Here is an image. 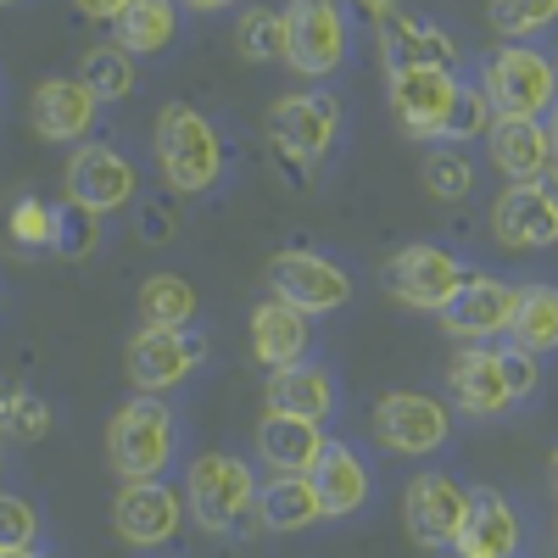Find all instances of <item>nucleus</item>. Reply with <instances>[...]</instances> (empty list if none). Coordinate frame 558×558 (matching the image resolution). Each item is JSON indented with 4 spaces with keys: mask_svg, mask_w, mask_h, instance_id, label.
<instances>
[{
    "mask_svg": "<svg viewBox=\"0 0 558 558\" xmlns=\"http://www.w3.org/2000/svg\"><path fill=\"white\" fill-rule=\"evenodd\" d=\"M151 151H157L162 184L179 191V196H207L213 184L223 179V140H218V129L196 107H184V101H168L157 112Z\"/></svg>",
    "mask_w": 558,
    "mask_h": 558,
    "instance_id": "nucleus-1",
    "label": "nucleus"
},
{
    "mask_svg": "<svg viewBox=\"0 0 558 558\" xmlns=\"http://www.w3.org/2000/svg\"><path fill=\"white\" fill-rule=\"evenodd\" d=\"M257 470L235 452H202L184 475V514L202 531L223 536V531H263L257 514Z\"/></svg>",
    "mask_w": 558,
    "mask_h": 558,
    "instance_id": "nucleus-2",
    "label": "nucleus"
},
{
    "mask_svg": "<svg viewBox=\"0 0 558 558\" xmlns=\"http://www.w3.org/2000/svg\"><path fill=\"white\" fill-rule=\"evenodd\" d=\"M173 447H179V425L162 397H129L107 418V463L118 470V481H162Z\"/></svg>",
    "mask_w": 558,
    "mask_h": 558,
    "instance_id": "nucleus-3",
    "label": "nucleus"
},
{
    "mask_svg": "<svg viewBox=\"0 0 558 558\" xmlns=\"http://www.w3.org/2000/svg\"><path fill=\"white\" fill-rule=\"evenodd\" d=\"M268 140L291 168H318L341 140V101L330 89H291L268 107Z\"/></svg>",
    "mask_w": 558,
    "mask_h": 558,
    "instance_id": "nucleus-4",
    "label": "nucleus"
},
{
    "mask_svg": "<svg viewBox=\"0 0 558 558\" xmlns=\"http://www.w3.org/2000/svg\"><path fill=\"white\" fill-rule=\"evenodd\" d=\"M481 89L497 118H542L558 101V62L542 57L536 45H502L486 57Z\"/></svg>",
    "mask_w": 558,
    "mask_h": 558,
    "instance_id": "nucleus-5",
    "label": "nucleus"
},
{
    "mask_svg": "<svg viewBox=\"0 0 558 558\" xmlns=\"http://www.w3.org/2000/svg\"><path fill=\"white\" fill-rule=\"evenodd\" d=\"M268 296L286 302V307H296V313H307V318H318V313L347 307L352 274H347L336 257H324V252L291 246V252H274V257H268Z\"/></svg>",
    "mask_w": 558,
    "mask_h": 558,
    "instance_id": "nucleus-6",
    "label": "nucleus"
},
{
    "mask_svg": "<svg viewBox=\"0 0 558 558\" xmlns=\"http://www.w3.org/2000/svg\"><path fill=\"white\" fill-rule=\"evenodd\" d=\"M286 62L302 78H330L347 62V7L341 0H291L286 12Z\"/></svg>",
    "mask_w": 558,
    "mask_h": 558,
    "instance_id": "nucleus-7",
    "label": "nucleus"
},
{
    "mask_svg": "<svg viewBox=\"0 0 558 558\" xmlns=\"http://www.w3.org/2000/svg\"><path fill=\"white\" fill-rule=\"evenodd\" d=\"M207 336L196 330H140L134 341H129V386L140 391V397H162V391H173V386H184L196 375V368L207 363Z\"/></svg>",
    "mask_w": 558,
    "mask_h": 558,
    "instance_id": "nucleus-8",
    "label": "nucleus"
},
{
    "mask_svg": "<svg viewBox=\"0 0 558 558\" xmlns=\"http://www.w3.org/2000/svg\"><path fill=\"white\" fill-rule=\"evenodd\" d=\"M62 191H68V207H78L89 218H107V213H118L140 196V173L118 146H96V140H89V146H78L68 157Z\"/></svg>",
    "mask_w": 558,
    "mask_h": 558,
    "instance_id": "nucleus-9",
    "label": "nucleus"
},
{
    "mask_svg": "<svg viewBox=\"0 0 558 558\" xmlns=\"http://www.w3.org/2000/svg\"><path fill=\"white\" fill-rule=\"evenodd\" d=\"M368 425H375L386 452H402V458H430L452 436L447 408L436 397H425V391H386L375 402V413H368Z\"/></svg>",
    "mask_w": 558,
    "mask_h": 558,
    "instance_id": "nucleus-10",
    "label": "nucleus"
},
{
    "mask_svg": "<svg viewBox=\"0 0 558 558\" xmlns=\"http://www.w3.org/2000/svg\"><path fill=\"white\" fill-rule=\"evenodd\" d=\"M463 514H470V486H458L447 470H418V475L408 481L402 520H408V531H413L418 547H430V553L458 547Z\"/></svg>",
    "mask_w": 558,
    "mask_h": 558,
    "instance_id": "nucleus-11",
    "label": "nucleus"
},
{
    "mask_svg": "<svg viewBox=\"0 0 558 558\" xmlns=\"http://www.w3.org/2000/svg\"><path fill=\"white\" fill-rule=\"evenodd\" d=\"M463 268L447 246H436V241H418V246H402L391 263H386V291L397 296V302H408V307H418V313H441L447 302H452V291L463 286Z\"/></svg>",
    "mask_w": 558,
    "mask_h": 558,
    "instance_id": "nucleus-12",
    "label": "nucleus"
},
{
    "mask_svg": "<svg viewBox=\"0 0 558 558\" xmlns=\"http://www.w3.org/2000/svg\"><path fill=\"white\" fill-rule=\"evenodd\" d=\"M514 296L520 286L492 274H463V286L452 291V302L441 307V330L463 347H492V336H508V318H514Z\"/></svg>",
    "mask_w": 558,
    "mask_h": 558,
    "instance_id": "nucleus-13",
    "label": "nucleus"
},
{
    "mask_svg": "<svg viewBox=\"0 0 558 558\" xmlns=\"http://www.w3.org/2000/svg\"><path fill=\"white\" fill-rule=\"evenodd\" d=\"M458 73L447 68H397L391 73V112L413 140H447V118L458 107Z\"/></svg>",
    "mask_w": 558,
    "mask_h": 558,
    "instance_id": "nucleus-14",
    "label": "nucleus"
},
{
    "mask_svg": "<svg viewBox=\"0 0 558 558\" xmlns=\"http://www.w3.org/2000/svg\"><path fill=\"white\" fill-rule=\"evenodd\" d=\"M184 525V502L162 481H123L112 497V531L129 547H168Z\"/></svg>",
    "mask_w": 558,
    "mask_h": 558,
    "instance_id": "nucleus-15",
    "label": "nucleus"
},
{
    "mask_svg": "<svg viewBox=\"0 0 558 558\" xmlns=\"http://www.w3.org/2000/svg\"><path fill=\"white\" fill-rule=\"evenodd\" d=\"M492 235L502 252H542L558 246V213L542 196V184H508L492 202Z\"/></svg>",
    "mask_w": 558,
    "mask_h": 558,
    "instance_id": "nucleus-16",
    "label": "nucleus"
},
{
    "mask_svg": "<svg viewBox=\"0 0 558 558\" xmlns=\"http://www.w3.org/2000/svg\"><path fill=\"white\" fill-rule=\"evenodd\" d=\"M520 542H525L520 508L492 486L470 492V514H463V531H458L452 553L458 558H520Z\"/></svg>",
    "mask_w": 558,
    "mask_h": 558,
    "instance_id": "nucleus-17",
    "label": "nucleus"
},
{
    "mask_svg": "<svg viewBox=\"0 0 558 558\" xmlns=\"http://www.w3.org/2000/svg\"><path fill=\"white\" fill-rule=\"evenodd\" d=\"M486 140H492V162L508 184H542L558 168V151L542 118H497Z\"/></svg>",
    "mask_w": 558,
    "mask_h": 558,
    "instance_id": "nucleus-18",
    "label": "nucleus"
},
{
    "mask_svg": "<svg viewBox=\"0 0 558 558\" xmlns=\"http://www.w3.org/2000/svg\"><path fill=\"white\" fill-rule=\"evenodd\" d=\"M307 347H313V318L307 313L274 302V296L252 307V357L268 368V375L307 363Z\"/></svg>",
    "mask_w": 558,
    "mask_h": 558,
    "instance_id": "nucleus-19",
    "label": "nucleus"
},
{
    "mask_svg": "<svg viewBox=\"0 0 558 558\" xmlns=\"http://www.w3.org/2000/svg\"><path fill=\"white\" fill-rule=\"evenodd\" d=\"M96 118H101V101L89 96L78 78H45L34 89V129L45 140H57V146H78V140H89Z\"/></svg>",
    "mask_w": 558,
    "mask_h": 558,
    "instance_id": "nucleus-20",
    "label": "nucleus"
},
{
    "mask_svg": "<svg viewBox=\"0 0 558 558\" xmlns=\"http://www.w3.org/2000/svg\"><path fill=\"white\" fill-rule=\"evenodd\" d=\"M447 386H452L458 408L475 413V418H497V413L514 408V391H508V380H502L497 347H463L447 368Z\"/></svg>",
    "mask_w": 558,
    "mask_h": 558,
    "instance_id": "nucleus-21",
    "label": "nucleus"
},
{
    "mask_svg": "<svg viewBox=\"0 0 558 558\" xmlns=\"http://www.w3.org/2000/svg\"><path fill=\"white\" fill-rule=\"evenodd\" d=\"M324 425L313 418H291V413H263L257 425V458L274 475H313V463L324 458Z\"/></svg>",
    "mask_w": 558,
    "mask_h": 558,
    "instance_id": "nucleus-22",
    "label": "nucleus"
},
{
    "mask_svg": "<svg viewBox=\"0 0 558 558\" xmlns=\"http://www.w3.org/2000/svg\"><path fill=\"white\" fill-rule=\"evenodd\" d=\"M380 51H386V68L391 73L397 68H447L452 73V62H458V45H452V34L441 23L402 17V12H391L380 23Z\"/></svg>",
    "mask_w": 558,
    "mask_h": 558,
    "instance_id": "nucleus-23",
    "label": "nucleus"
},
{
    "mask_svg": "<svg viewBox=\"0 0 558 558\" xmlns=\"http://www.w3.org/2000/svg\"><path fill=\"white\" fill-rule=\"evenodd\" d=\"M307 481H313V492H318V502H324V520L357 514V508L368 502V492H375V481H368V463H363L352 447H341V441L324 447V458L313 463Z\"/></svg>",
    "mask_w": 558,
    "mask_h": 558,
    "instance_id": "nucleus-24",
    "label": "nucleus"
},
{
    "mask_svg": "<svg viewBox=\"0 0 558 558\" xmlns=\"http://www.w3.org/2000/svg\"><path fill=\"white\" fill-rule=\"evenodd\" d=\"M268 413H291V418H324L336 413V375L324 363H296V368H279L268 375Z\"/></svg>",
    "mask_w": 558,
    "mask_h": 558,
    "instance_id": "nucleus-25",
    "label": "nucleus"
},
{
    "mask_svg": "<svg viewBox=\"0 0 558 558\" xmlns=\"http://www.w3.org/2000/svg\"><path fill=\"white\" fill-rule=\"evenodd\" d=\"M252 514H257L263 531L291 536V531H307L313 520H324V502H318V492H313L307 475H274L268 486H257Z\"/></svg>",
    "mask_w": 558,
    "mask_h": 558,
    "instance_id": "nucleus-26",
    "label": "nucleus"
},
{
    "mask_svg": "<svg viewBox=\"0 0 558 558\" xmlns=\"http://www.w3.org/2000/svg\"><path fill=\"white\" fill-rule=\"evenodd\" d=\"M179 39V7L173 0H129L112 23V45L140 62V57H162L168 45Z\"/></svg>",
    "mask_w": 558,
    "mask_h": 558,
    "instance_id": "nucleus-27",
    "label": "nucleus"
},
{
    "mask_svg": "<svg viewBox=\"0 0 558 558\" xmlns=\"http://www.w3.org/2000/svg\"><path fill=\"white\" fill-rule=\"evenodd\" d=\"M134 307H140V330H191L196 324V286L179 274H151L146 286L134 291Z\"/></svg>",
    "mask_w": 558,
    "mask_h": 558,
    "instance_id": "nucleus-28",
    "label": "nucleus"
},
{
    "mask_svg": "<svg viewBox=\"0 0 558 558\" xmlns=\"http://www.w3.org/2000/svg\"><path fill=\"white\" fill-rule=\"evenodd\" d=\"M57 425L51 402L23 380H0V447H34Z\"/></svg>",
    "mask_w": 558,
    "mask_h": 558,
    "instance_id": "nucleus-29",
    "label": "nucleus"
},
{
    "mask_svg": "<svg viewBox=\"0 0 558 558\" xmlns=\"http://www.w3.org/2000/svg\"><path fill=\"white\" fill-rule=\"evenodd\" d=\"M508 341L536 357L558 352V286H520L514 318H508Z\"/></svg>",
    "mask_w": 558,
    "mask_h": 558,
    "instance_id": "nucleus-30",
    "label": "nucleus"
},
{
    "mask_svg": "<svg viewBox=\"0 0 558 558\" xmlns=\"http://www.w3.org/2000/svg\"><path fill=\"white\" fill-rule=\"evenodd\" d=\"M78 84H84L96 101H129L134 84H140V68H134V57L123 51V45L107 39V45H89V51H84Z\"/></svg>",
    "mask_w": 558,
    "mask_h": 558,
    "instance_id": "nucleus-31",
    "label": "nucleus"
},
{
    "mask_svg": "<svg viewBox=\"0 0 558 558\" xmlns=\"http://www.w3.org/2000/svg\"><path fill=\"white\" fill-rule=\"evenodd\" d=\"M235 51L257 68L268 62H286V17L274 7H246L241 23H235Z\"/></svg>",
    "mask_w": 558,
    "mask_h": 558,
    "instance_id": "nucleus-32",
    "label": "nucleus"
},
{
    "mask_svg": "<svg viewBox=\"0 0 558 558\" xmlns=\"http://www.w3.org/2000/svg\"><path fill=\"white\" fill-rule=\"evenodd\" d=\"M486 17L508 45H525L531 34L558 23V0H486Z\"/></svg>",
    "mask_w": 558,
    "mask_h": 558,
    "instance_id": "nucleus-33",
    "label": "nucleus"
},
{
    "mask_svg": "<svg viewBox=\"0 0 558 558\" xmlns=\"http://www.w3.org/2000/svg\"><path fill=\"white\" fill-rule=\"evenodd\" d=\"M425 191L436 202H470L475 196V162L463 157V151H452V146L430 151L425 157Z\"/></svg>",
    "mask_w": 558,
    "mask_h": 558,
    "instance_id": "nucleus-34",
    "label": "nucleus"
},
{
    "mask_svg": "<svg viewBox=\"0 0 558 558\" xmlns=\"http://www.w3.org/2000/svg\"><path fill=\"white\" fill-rule=\"evenodd\" d=\"M39 547V508L17 492H0V553Z\"/></svg>",
    "mask_w": 558,
    "mask_h": 558,
    "instance_id": "nucleus-35",
    "label": "nucleus"
},
{
    "mask_svg": "<svg viewBox=\"0 0 558 558\" xmlns=\"http://www.w3.org/2000/svg\"><path fill=\"white\" fill-rule=\"evenodd\" d=\"M101 246V218H89V213H78V207H57V241H51V252H62V257H89Z\"/></svg>",
    "mask_w": 558,
    "mask_h": 558,
    "instance_id": "nucleus-36",
    "label": "nucleus"
},
{
    "mask_svg": "<svg viewBox=\"0 0 558 558\" xmlns=\"http://www.w3.org/2000/svg\"><path fill=\"white\" fill-rule=\"evenodd\" d=\"M7 229H12L17 246H51V241H57V207H45L39 196H23V202L12 207Z\"/></svg>",
    "mask_w": 558,
    "mask_h": 558,
    "instance_id": "nucleus-37",
    "label": "nucleus"
},
{
    "mask_svg": "<svg viewBox=\"0 0 558 558\" xmlns=\"http://www.w3.org/2000/svg\"><path fill=\"white\" fill-rule=\"evenodd\" d=\"M492 123H497V112L486 101V89H458V107L447 118V140H481V134H492Z\"/></svg>",
    "mask_w": 558,
    "mask_h": 558,
    "instance_id": "nucleus-38",
    "label": "nucleus"
},
{
    "mask_svg": "<svg viewBox=\"0 0 558 558\" xmlns=\"http://www.w3.org/2000/svg\"><path fill=\"white\" fill-rule=\"evenodd\" d=\"M497 357H502V380H508V391H514V402H525V397H536V386H542V357L536 352H525V347H497Z\"/></svg>",
    "mask_w": 558,
    "mask_h": 558,
    "instance_id": "nucleus-39",
    "label": "nucleus"
},
{
    "mask_svg": "<svg viewBox=\"0 0 558 558\" xmlns=\"http://www.w3.org/2000/svg\"><path fill=\"white\" fill-rule=\"evenodd\" d=\"M73 7H78L89 23H118V12L129 7V0H73Z\"/></svg>",
    "mask_w": 558,
    "mask_h": 558,
    "instance_id": "nucleus-40",
    "label": "nucleus"
},
{
    "mask_svg": "<svg viewBox=\"0 0 558 558\" xmlns=\"http://www.w3.org/2000/svg\"><path fill=\"white\" fill-rule=\"evenodd\" d=\"M191 12H202V17H213V12H229V7H241V0H184Z\"/></svg>",
    "mask_w": 558,
    "mask_h": 558,
    "instance_id": "nucleus-41",
    "label": "nucleus"
},
{
    "mask_svg": "<svg viewBox=\"0 0 558 558\" xmlns=\"http://www.w3.org/2000/svg\"><path fill=\"white\" fill-rule=\"evenodd\" d=\"M542 196H547V202H553V213H558V168L542 179Z\"/></svg>",
    "mask_w": 558,
    "mask_h": 558,
    "instance_id": "nucleus-42",
    "label": "nucleus"
},
{
    "mask_svg": "<svg viewBox=\"0 0 558 558\" xmlns=\"http://www.w3.org/2000/svg\"><path fill=\"white\" fill-rule=\"evenodd\" d=\"M357 7H368V12H375V17H380V23H386V17H391V0H357Z\"/></svg>",
    "mask_w": 558,
    "mask_h": 558,
    "instance_id": "nucleus-43",
    "label": "nucleus"
},
{
    "mask_svg": "<svg viewBox=\"0 0 558 558\" xmlns=\"http://www.w3.org/2000/svg\"><path fill=\"white\" fill-rule=\"evenodd\" d=\"M542 123H547V140H553V151H558V101H553V112H547Z\"/></svg>",
    "mask_w": 558,
    "mask_h": 558,
    "instance_id": "nucleus-44",
    "label": "nucleus"
},
{
    "mask_svg": "<svg viewBox=\"0 0 558 558\" xmlns=\"http://www.w3.org/2000/svg\"><path fill=\"white\" fill-rule=\"evenodd\" d=\"M0 558H51L45 547H23V553H0Z\"/></svg>",
    "mask_w": 558,
    "mask_h": 558,
    "instance_id": "nucleus-45",
    "label": "nucleus"
},
{
    "mask_svg": "<svg viewBox=\"0 0 558 558\" xmlns=\"http://www.w3.org/2000/svg\"><path fill=\"white\" fill-rule=\"evenodd\" d=\"M547 470H553V486H558V447H553V458H547Z\"/></svg>",
    "mask_w": 558,
    "mask_h": 558,
    "instance_id": "nucleus-46",
    "label": "nucleus"
},
{
    "mask_svg": "<svg viewBox=\"0 0 558 558\" xmlns=\"http://www.w3.org/2000/svg\"><path fill=\"white\" fill-rule=\"evenodd\" d=\"M0 492H7V463H0Z\"/></svg>",
    "mask_w": 558,
    "mask_h": 558,
    "instance_id": "nucleus-47",
    "label": "nucleus"
},
{
    "mask_svg": "<svg viewBox=\"0 0 558 558\" xmlns=\"http://www.w3.org/2000/svg\"><path fill=\"white\" fill-rule=\"evenodd\" d=\"M0 7H17V0H0Z\"/></svg>",
    "mask_w": 558,
    "mask_h": 558,
    "instance_id": "nucleus-48",
    "label": "nucleus"
}]
</instances>
